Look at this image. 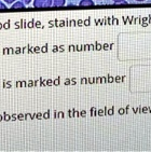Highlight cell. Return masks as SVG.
Wrapping results in <instances>:
<instances>
[{"instance_id": "obj_1", "label": "cell", "mask_w": 151, "mask_h": 152, "mask_svg": "<svg viewBox=\"0 0 151 152\" xmlns=\"http://www.w3.org/2000/svg\"><path fill=\"white\" fill-rule=\"evenodd\" d=\"M53 0H34L35 8H49L52 7Z\"/></svg>"}, {"instance_id": "obj_2", "label": "cell", "mask_w": 151, "mask_h": 152, "mask_svg": "<svg viewBox=\"0 0 151 152\" xmlns=\"http://www.w3.org/2000/svg\"><path fill=\"white\" fill-rule=\"evenodd\" d=\"M80 7H92L94 6V1L92 0H81L80 3H79Z\"/></svg>"}, {"instance_id": "obj_3", "label": "cell", "mask_w": 151, "mask_h": 152, "mask_svg": "<svg viewBox=\"0 0 151 152\" xmlns=\"http://www.w3.org/2000/svg\"><path fill=\"white\" fill-rule=\"evenodd\" d=\"M12 8L13 9H21V8H25V3L23 1H15L14 3H12Z\"/></svg>"}, {"instance_id": "obj_4", "label": "cell", "mask_w": 151, "mask_h": 152, "mask_svg": "<svg viewBox=\"0 0 151 152\" xmlns=\"http://www.w3.org/2000/svg\"><path fill=\"white\" fill-rule=\"evenodd\" d=\"M66 0H53V7H64Z\"/></svg>"}, {"instance_id": "obj_5", "label": "cell", "mask_w": 151, "mask_h": 152, "mask_svg": "<svg viewBox=\"0 0 151 152\" xmlns=\"http://www.w3.org/2000/svg\"><path fill=\"white\" fill-rule=\"evenodd\" d=\"M2 1H4V2L8 3V4H12V3H14L15 1H18V0H2Z\"/></svg>"}, {"instance_id": "obj_6", "label": "cell", "mask_w": 151, "mask_h": 152, "mask_svg": "<svg viewBox=\"0 0 151 152\" xmlns=\"http://www.w3.org/2000/svg\"><path fill=\"white\" fill-rule=\"evenodd\" d=\"M114 3H121V2H124L125 0H112Z\"/></svg>"}, {"instance_id": "obj_7", "label": "cell", "mask_w": 151, "mask_h": 152, "mask_svg": "<svg viewBox=\"0 0 151 152\" xmlns=\"http://www.w3.org/2000/svg\"><path fill=\"white\" fill-rule=\"evenodd\" d=\"M22 1H23V2L25 3V4H29V3L32 2V0H22Z\"/></svg>"}, {"instance_id": "obj_8", "label": "cell", "mask_w": 151, "mask_h": 152, "mask_svg": "<svg viewBox=\"0 0 151 152\" xmlns=\"http://www.w3.org/2000/svg\"><path fill=\"white\" fill-rule=\"evenodd\" d=\"M136 1H139V2H141V1H145V0H136Z\"/></svg>"}, {"instance_id": "obj_9", "label": "cell", "mask_w": 151, "mask_h": 152, "mask_svg": "<svg viewBox=\"0 0 151 152\" xmlns=\"http://www.w3.org/2000/svg\"><path fill=\"white\" fill-rule=\"evenodd\" d=\"M0 6H1V1H0Z\"/></svg>"}]
</instances>
